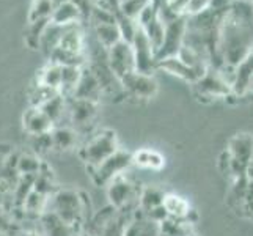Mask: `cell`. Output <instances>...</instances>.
I'll use <instances>...</instances> for the list:
<instances>
[{
	"instance_id": "52a82bcc",
	"label": "cell",
	"mask_w": 253,
	"mask_h": 236,
	"mask_svg": "<svg viewBox=\"0 0 253 236\" xmlns=\"http://www.w3.org/2000/svg\"><path fill=\"white\" fill-rule=\"evenodd\" d=\"M184 32H186V16H178L173 21L165 24L164 41L159 50L156 52V62L178 55L179 49L182 47V41H184Z\"/></svg>"
},
{
	"instance_id": "f5cc1de1",
	"label": "cell",
	"mask_w": 253,
	"mask_h": 236,
	"mask_svg": "<svg viewBox=\"0 0 253 236\" xmlns=\"http://www.w3.org/2000/svg\"><path fill=\"white\" fill-rule=\"evenodd\" d=\"M118 2H120V3H121V2H125V0H118Z\"/></svg>"
},
{
	"instance_id": "e575fe53",
	"label": "cell",
	"mask_w": 253,
	"mask_h": 236,
	"mask_svg": "<svg viewBox=\"0 0 253 236\" xmlns=\"http://www.w3.org/2000/svg\"><path fill=\"white\" fill-rule=\"evenodd\" d=\"M49 22H50V19H41V21L29 22L27 32H25V45H27L30 49L40 50L41 37H42V33H44Z\"/></svg>"
},
{
	"instance_id": "8992f818",
	"label": "cell",
	"mask_w": 253,
	"mask_h": 236,
	"mask_svg": "<svg viewBox=\"0 0 253 236\" xmlns=\"http://www.w3.org/2000/svg\"><path fill=\"white\" fill-rule=\"evenodd\" d=\"M132 214V213H130ZM130 214L120 213L112 206H107L104 211L98 213L91 221L94 236H125V227Z\"/></svg>"
},
{
	"instance_id": "8fae6325",
	"label": "cell",
	"mask_w": 253,
	"mask_h": 236,
	"mask_svg": "<svg viewBox=\"0 0 253 236\" xmlns=\"http://www.w3.org/2000/svg\"><path fill=\"white\" fill-rule=\"evenodd\" d=\"M121 89L126 98L151 99L158 93V82L154 81L153 76L134 71L121 79Z\"/></svg>"
},
{
	"instance_id": "6da1fadb",
	"label": "cell",
	"mask_w": 253,
	"mask_h": 236,
	"mask_svg": "<svg viewBox=\"0 0 253 236\" xmlns=\"http://www.w3.org/2000/svg\"><path fill=\"white\" fill-rule=\"evenodd\" d=\"M253 49V3L233 0L230 10L225 13L219 29L217 55L219 62L239 65L252 54Z\"/></svg>"
},
{
	"instance_id": "30bf717a",
	"label": "cell",
	"mask_w": 253,
	"mask_h": 236,
	"mask_svg": "<svg viewBox=\"0 0 253 236\" xmlns=\"http://www.w3.org/2000/svg\"><path fill=\"white\" fill-rule=\"evenodd\" d=\"M134 50V60H135V71L153 76V73L158 69V62H156V54L151 46L150 40L146 38L145 32L138 27L135 37L130 43Z\"/></svg>"
},
{
	"instance_id": "7402d4cb",
	"label": "cell",
	"mask_w": 253,
	"mask_h": 236,
	"mask_svg": "<svg viewBox=\"0 0 253 236\" xmlns=\"http://www.w3.org/2000/svg\"><path fill=\"white\" fill-rule=\"evenodd\" d=\"M162 206L169 217H171V219H181V221L186 219V216L192 209L184 197L173 194V192H165Z\"/></svg>"
},
{
	"instance_id": "4dcf8cb0",
	"label": "cell",
	"mask_w": 253,
	"mask_h": 236,
	"mask_svg": "<svg viewBox=\"0 0 253 236\" xmlns=\"http://www.w3.org/2000/svg\"><path fill=\"white\" fill-rule=\"evenodd\" d=\"M44 161L35 153H22L17 157V175L19 177H37Z\"/></svg>"
},
{
	"instance_id": "9c48e42d",
	"label": "cell",
	"mask_w": 253,
	"mask_h": 236,
	"mask_svg": "<svg viewBox=\"0 0 253 236\" xmlns=\"http://www.w3.org/2000/svg\"><path fill=\"white\" fill-rule=\"evenodd\" d=\"M107 63L112 69V73L117 76L121 82L127 74L135 71V60H134V50L130 43L121 40L115 46L107 50Z\"/></svg>"
},
{
	"instance_id": "4316f807",
	"label": "cell",
	"mask_w": 253,
	"mask_h": 236,
	"mask_svg": "<svg viewBox=\"0 0 253 236\" xmlns=\"http://www.w3.org/2000/svg\"><path fill=\"white\" fill-rule=\"evenodd\" d=\"M165 192L161 188L156 186H146L140 189V195H138V209L143 213L151 211V209L158 208L164 202Z\"/></svg>"
},
{
	"instance_id": "ffe728a7",
	"label": "cell",
	"mask_w": 253,
	"mask_h": 236,
	"mask_svg": "<svg viewBox=\"0 0 253 236\" xmlns=\"http://www.w3.org/2000/svg\"><path fill=\"white\" fill-rule=\"evenodd\" d=\"M253 76V54L247 55L239 65H236L234 71V82L231 87V92L239 96L246 94L250 90V81Z\"/></svg>"
},
{
	"instance_id": "ab89813d",
	"label": "cell",
	"mask_w": 253,
	"mask_h": 236,
	"mask_svg": "<svg viewBox=\"0 0 253 236\" xmlns=\"http://www.w3.org/2000/svg\"><path fill=\"white\" fill-rule=\"evenodd\" d=\"M148 3H150V0H125L120 3V11L130 19H137V16L142 13Z\"/></svg>"
},
{
	"instance_id": "d6a6232c",
	"label": "cell",
	"mask_w": 253,
	"mask_h": 236,
	"mask_svg": "<svg viewBox=\"0 0 253 236\" xmlns=\"http://www.w3.org/2000/svg\"><path fill=\"white\" fill-rule=\"evenodd\" d=\"M49 198L47 195L41 194V192L32 189L30 194L27 195V198H25V202L22 205V209L25 214H35L41 217L42 214H44L47 211L49 208Z\"/></svg>"
},
{
	"instance_id": "5b68a950",
	"label": "cell",
	"mask_w": 253,
	"mask_h": 236,
	"mask_svg": "<svg viewBox=\"0 0 253 236\" xmlns=\"http://www.w3.org/2000/svg\"><path fill=\"white\" fill-rule=\"evenodd\" d=\"M129 167H132V153L120 148L117 153H113L99 165L86 169V173L90 175L94 186L107 188L109 183H112L117 177H120V175L126 173Z\"/></svg>"
},
{
	"instance_id": "f907efd6",
	"label": "cell",
	"mask_w": 253,
	"mask_h": 236,
	"mask_svg": "<svg viewBox=\"0 0 253 236\" xmlns=\"http://www.w3.org/2000/svg\"><path fill=\"white\" fill-rule=\"evenodd\" d=\"M250 90H253V76H252V81H250Z\"/></svg>"
},
{
	"instance_id": "bcb514c9",
	"label": "cell",
	"mask_w": 253,
	"mask_h": 236,
	"mask_svg": "<svg viewBox=\"0 0 253 236\" xmlns=\"http://www.w3.org/2000/svg\"><path fill=\"white\" fill-rule=\"evenodd\" d=\"M246 177H247V180H253V153H252V156H250V161H249V164H247Z\"/></svg>"
},
{
	"instance_id": "484cf974",
	"label": "cell",
	"mask_w": 253,
	"mask_h": 236,
	"mask_svg": "<svg viewBox=\"0 0 253 236\" xmlns=\"http://www.w3.org/2000/svg\"><path fill=\"white\" fill-rule=\"evenodd\" d=\"M40 109L42 110V113L50 120V123L55 128V126H58L60 120L65 117V113H68V99L63 98L62 94H57L54 98H50L49 101H46Z\"/></svg>"
},
{
	"instance_id": "74e56055",
	"label": "cell",
	"mask_w": 253,
	"mask_h": 236,
	"mask_svg": "<svg viewBox=\"0 0 253 236\" xmlns=\"http://www.w3.org/2000/svg\"><path fill=\"white\" fill-rule=\"evenodd\" d=\"M115 19H117V25H118V30L121 33V40L126 41V43H132L135 33L138 30V24L135 19H130V17L125 16L120 10L115 13Z\"/></svg>"
},
{
	"instance_id": "d590c367",
	"label": "cell",
	"mask_w": 253,
	"mask_h": 236,
	"mask_svg": "<svg viewBox=\"0 0 253 236\" xmlns=\"http://www.w3.org/2000/svg\"><path fill=\"white\" fill-rule=\"evenodd\" d=\"M54 8H55L54 0H32L29 10V22L50 19L52 13H54Z\"/></svg>"
},
{
	"instance_id": "b9f144b4",
	"label": "cell",
	"mask_w": 253,
	"mask_h": 236,
	"mask_svg": "<svg viewBox=\"0 0 253 236\" xmlns=\"http://www.w3.org/2000/svg\"><path fill=\"white\" fill-rule=\"evenodd\" d=\"M69 2L77 6V10L82 14V19H88L94 6V0H69Z\"/></svg>"
},
{
	"instance_id": "f35d334b",
	"label": "cell",
	"mask_w": 253,
	"mask_h": 236,
	"mask_svg": "<svg viewBox=\"0 0 253 236\" xmlns=\"http://www.w3.org/2000/svg\"><path fill=\"white\" fill-rule=\"evenodd\" d=\"M88 19L91 21L93 25H102V24H117V19H115V14H113L110 10L107 8H102L99 5L93 6V10L90 13V17Z\"/></svg>"
},
{
	"instance_id": "7c38bea8",
	"label": "cell",
	"mask_w": 253,
	"mask_h": 236,
	"mask_svg": "<svg viewBox=\"0 0 253 236\" xmlns=\"http://www.w3.org/2000/svg\"><path fill=\"white\" fill-rule=\"evenodd\" d=\"M194 85L200 98L215 99V98H225V96H228L231 93V89L222 81V77L217 74L214 68H208L206 73Z\"/></svg>"
},
{
	"instance_id": "d6986e66",
	"label": "cell",
	"mask_w": 253,
	"mask_h": 236,
	"mask_svg": "<svg viewBox=\"0 0 253 236\" xmlns=\"http://www.w3.org/2000/svg\"><path fill=\"white\" fill-rule=\"evenodd\" d=\"M42 236H79L84 230L63 222L52 211H46L40 217Z\"/></svg>"
},
{
	"instance_id": "c3c4849f",
	"label": "cell",
	"mask_w": 253,
	"mask_h": 236,
	"mask_svg": "<svg viewBox=\"0 0 253 236\" xmlns=\"http://www.w3.org/2000/svg\"><path fill=\"white\" fill-rule=\"evenodd\" d=\"M79 236H94V235H93L91 232H88V230H84Z\"/></svg>"
},
{
	"instance_id": "f6af8a7d",
	"label": "cell",
	"mask_w": 253,
	"mask_h": 236,
	"mask_svg": "<svg viewBox=\"0 0 253 236\" xmlns=\"http://www.w3.org/2000/svg\"><path fill=\"white\" fill-rule=\"evenodd\" d=\"M11 229H13V224L10 221V217L6 216V213L3 211V209H0V233L8 235L11 232Z\"/></svg>"
},
{
	"instance_id": "83f0119b",
	"label": "cell",
	"mask_w": 253,
	"mask_h": 236,
	"mask_svg": "<svg viewBox=\"0 0 253 236\" xmlns=\"http://www.w3.org/2000/svg\"><path fill=\"white\" fill-rule=\"evenodd\" d=\"M82 74V68L79 66H62V82H60V94L63 98H73V93L76 90L79 79Z\"/></svg>"
},
{
	"instance_id": "ba28073f",
	"label": "cell",
	"mask_w": 253,
	"mask_h": 236,
	"mask_svg": "<svg viewBox=\"0 0 253 236\" xmlns=\"http://www.w3.org/2000/svg\"><path fill=\"white\" fill-rule=\"evenodd\" d=\"M99 102L85 101V99H68V117L71 121V128H74L77 133H86L98 117Z\"/></svg>"
},
{
	"instance_id": "db71d44e",
	"label": "cell",
	"mask_w": 253,
	"mask_h": 236,
	"mask_svg": "<svg viewBox=\"0 0 253 236\" xmlns=\"http://www.w3.org/2000/svg\"><path fill=\"white\" fill-rule=\"evenodd\" d=\"M190 236H197V235H194V233H192V235H190Z\"/></svg>"
},
{
	"instance_id": "7bdbcfd3",
	"label": "cell",
	"mask_w": 253,
	"mask_h": 236,
	"mask_svg": "<svg viewBox=\"0 0 253 236\" xmlns=\"http://www.w3.org/2000/svg\"><path fill=\"white\" fill-rule=\"evenodd\" d=\"M219 169L225 175V177H231L233 178V172H231V156L228 151H223L219 157Z\"/></svg>"
},
{
	"instance_id": "f1b7e54d",
	"label": "cell",
	"mask_w": 253,
	"mask_h": 236,
	"mask_svg": "<svg viewBox=\"0 0 253 236\" xmlns=\"http://www.w3.org/2000/svg\"><path fill=\"white\" fill-rule=\"evenodd\" d=\"M33 189L41 192V194H44L47 197L54 195L55 190L58 189L57 188V183H55V175H54V170L49 169V165L44 162L42 164V167L40 170V173L35 177V183H33Z\"/></svg>"
},
{
	"instance_id": "7a4b0ae2",
	"label": "cell",
	"mask_w": 253,
	"mask_h": 236,
	"mask_svg": "<svg viewBox=\"0 0 253 236\" xmlns=\"http://www.w3.org/2000/svg\"><path fill=\"white\" fill-rule=\"evenodd\" d=\"M86 208L90 209V197L82 190L57 189L49 198L47 211H52L63 222L85 230Z\"/></svg>"
},
{
	"instance_id": "ee69618b",
	"label": "cell",
	"mask_w": 253,
	"mask_h": 236,
	"mask_svg": "<svg viewBox=\"0 0 253 236\" xmlns=\"http://www.w3.org/2000/svg\"><path fill=\"white\" fill-rule=\"evenodd\" d=\"M231 3H233V0H209L208 8L217 13H226L230 10Z\"/></svg>"
},
{
	"instance_id": "8d00e7d4",
	"label": "cell",
	"mask_w": 253,
	"mask_h": 236,
	"mask_svg": "<svg viewBox=\"0 0 253 236\" xmlns=\"http://www.w3.org/2000/svg\"><path fill=\"white\" fill-rule=\"evenodd\" d=\"M57 94H60L58 90L49 89V87H44V85L33 84L29 90V102L32 107H41L46 101H49L50 98H54Z\"/></svg>"
},
{
	"instance_id": "44dd1931",
	"label": "cell",
	"mask_w": 253,
	"mask_h": 236,
	"mask_svg": "<svg viewBox=\"0 0 253 236\" xmlns=\"http://www.w3.org/2000/svg\"><path fill=\"white\" fill-rule=\"evenodd\" d=\"M132 165H137L140 169L161 170L165 165V157L151 148H140L132 153Z\"/></svg>"
},
{
	"instance_id": "7dc6e473",
	"label": "cell",
	"mask_w": 253,
	"mask_h": 236,
	"mask_svg": "<svg viewBox=\"0 0 253 236\" xmlns=\"http://www.w3.org/2000/svg\"><path fill=\"white\" fill-rule=\"evenodd\" d=\"M21 236H42V233H38V232H24Z\"/></svg>"
},
{
	"instance_id": "60d3db41",
	"label": "cell",
	"mask_w": 253,
	"mask_h": 236,
	"mask_svg": "<svg viewBox=\"0 0 253 236\" xmlns=\"http://www.w3.org/2000/svg\"><path fill=\"white\" fill-rule=\"evenodd\" d=\"M32 148H33V153L38 154V156L52 151V136H50V133L32 136Z\"/></svg>"
},
{
	"instance_id": "d4e9b609",
	"label": "cell",
	"mask_w": 253,
	"mask_h": 236,
	"mask_svg": "<svg viewBox=\"0 0 253 236\" xmlns=\"http://www.w3.org/2000/svg\"><path fill=\"white\" fill-rule=\"evenodd\" d=\"M63 30H65V25H58V24H54V22L47 24L44 33H42V37H41V43H40V50L47 58H49V55L52 54V52L58 47L60 40H62V35H63Z\"/></svg>"
},
{
	"instance_id": "4fadbf2b",
	"label": "cell",
	"mask_w": 253,
	"mask_h": 236,
	"mask_svg": "<svg viewBox=\"0 0 253 236\" xmlns=\"http://www.w3.org/2000/svg\"><path fill=\"white\" fill-rule=\"evenodd\" d=\"M161 235V225L158 222L151 221L150 217L140 209L130 214V217L125 227V236H159Z\"/></svg>"
},
{
	"instance_id": "2e32d148",
	"label": "cell",
	"mask_w": 253,
	"mask_h": 236,
	"mask_svg": "<svg viewBox=\"0 0 253 236\" xmlns=\"http://www.w3.org/2000/svg\"><path fill=\"white\" fill-rule=\"evenodd\" d=\"M52 136V151L68 153L79 148L81 134L71 126H55L50 131Z\"/></svg>"
},
{
	"instance_id": "277c9868",
	"label": "cell",
	"mask_w": 253,
	"mask_h": 236,
	"mask_svg": "<svg viewBox=\"0 0 253 236\" xmlns=\"http://www.w3.org/2000/svg\"><path fill=\"white\" fill-rule=\"evenodd\" d=\"M107 189V198L109 206L117 209L120 213L130 214L138 208V195H140V189L132 178L127 177V173H123L117 177L112 183H109Z\"/></svg>"
},
{
	"instance_id": "ac0fdd59",
	"label": "cell",
	"mask_w": 253,
	"mask_h": 236,
	"mask_svg": "<svg viewBox=\"0 0 253 236\" xmlns=\"http://www.w3.org/2000/svg\"><path fill=\"white\" fill-rule=\"evenodd\" d=\"M22 126L29 136L46 134L54 129V125H52L50 120L42 113V110L40 107H32V106L22 113Z\"/></svg>"
},
{
	"instance_id": "5bb4252c",
	"label": "cell",
	"mask_w": 253,
	"mask_h": 236,
	"mask_svg": "<svg viewBox=\"0 0 253 236\" xmlns=\"http://www.w3.org/2000/svg\"><path fill=\"white\" fill-rule=\"evenodd\" d=\"M58 47L68 52H74V54L86 55V35L82 22L65 25Z\"/></svg>"
},
{
	"instance_id": "e0dca14e",
	"label": "cell",
	"mask_w": 253,
	"mask_h": 236,
	"mask_svg": "<svg viewBox=\"0 0 253 236\" xmlns=\"http://www.w3.org/2000/svg\"><path fill=\"white\" fill-rule=\"evenodd\" d=\"M158 69H164L171 76H176L182 81H187L195 84L200 77H202L206 71L203 69H198V68H192L189 65H186L184 62H181L178 57H169V58H164L161 62H158Z\"/></svg>"
},
{
	"instance_id": "603a6c76",
	"label": "cell",
	"mask_w": 253,
	"mask_h": 236,
	"mask_svg": "<svg viewBox=\"0 0 253 236\" xmlns=\"http://www.w3.org/2000/svg\"><path fill=\"white\" fill-rule=\"evenodd\" d=\"M82 14L77 10V6L73 5L71 2H63L58 3L54 8V13L50 16V22L58 24V25H71V24H77L82 22Z\"/></svg>"
},
{
	"instance_id": "816d5d0a",
	"label": "cell",
	"mask_w": 253,
	"mask_h": 236,
	"mask_svg": "<svg viewBox=\"0 0 253 236\" xmlns=\"http://www.w3.org/2000/svg\"><path fill=\"white\" fill-rule=\"evenodd\" d=\"M244 2H249V3H253V0H244Z\"/></svg>"
},
{
	"instance_id": "3957f363",
	"label": "cell",
	"mask_w": 253,
	"mask_h": 236,
	"mask_svg": "<svg viewBox=\"0 0 253 236\" xmlns=\"http://www.w3.org/2000/svg\"><path fill=\"white\" fill-rule=\"evenodd\" d=\"M120 150L118 136L113 129H99L90 134L88 139L77 148V156L85 164V169H91L106 161Z\"/></svg>"
},
{
	"instance_id": "f546056e",
	"label": "cell",
	"mask_w": 253,
	"mask_h": 236,
	"mask_svg": "<svg viewBox=\"0 0 253 236\" xmlns=\"http://www.w3.org/2000/svg\"><path fill=\"white\" fill-rule=\"evenodd\" d=\"M60 82H62V66L50 62L46 66H42L38 71L37 77H35V84L44 85L54 90L60 89Z\"/></svg>"
},
{
	"instance_id": "cb8c5ba5",
	"label": "cell",
	"mask_w": 253,
	"mask_h": 236,
	"mask_svg": "<svg viewBox=\"0 0 253 236\" xmlns=\"http://www.w3.org/2000/svg\"><path fill=\"white\" fill-rule=\"evenodd\" d=\"M93 35H94V40L106 50H109L110 47L115 46L117 43L121 41V33L118 30L117 24L93 25Z\"/></svg>"
},
{
	"instance_id": "836d02e7",
	"label": "cell",
	"mask_w": 253,
	"mask_h": 236,
	"mask_svg": "<svg viewBox=\"0 0 253 236\" xmlns=\"http://www.w3.org/2000/svg\"><path fill=\"white\" fill-rule=\"evenodd\" d=\"M49 62L55 63L58 66H79V68H84L86 65V55L74 54V52H68V50L57 47L49 55Z\"/></svg>"
},
{
	"instance_id": "1f68e13d",
	"label": "cell",
	"mask_w": 253,
	"mask_h": 236,
	"mask_svg": "<svg viewBox=\"0 0 253 236\" xmlns=\"http://www.w3.org/2000/svg\"><path fill=\"white\" fill-rule=\"evenodd\" d=\"M170 10L179 16H194L208 8L209 0H167Z\"/></svg>"
},
{
	"instance_id": "681fc988",
	"label": "cell",
	"mask_w": 253,
	"mask_h": 236,
	"mask_svg": "<svg viewBox=\"0 0 253 236\" xmlns=\"http://www.w3.org/2000/svg\"><path fill=\"white\" fill-rule=\"evenodd\" d=\"M63 2H68V0H54V3L58 5V3H63Z\"/></svg>"
},
{
	"instance_id": "9a60e30c",
	"label": "cell",
	"mask_w": 253,
	"mask_h": 236,
	"mask_svg": "<svg viewBox=\"0 0 253 236\" xmlns=\"http://www.w3.org/2000/svg\"><path fill=\"white\" fill-rule=\"evenodd\" d=\"M101 96H102V90H101L98 79H96V76L91 73V69L85 65L82 68V74L79 79V84H77L76 90L73 93V98L99 102Z\"/></svg>"
}]
</instances>
